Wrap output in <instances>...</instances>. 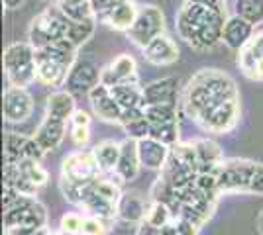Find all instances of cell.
<instances>
[{
  "instance_id": "1",
  "label": "cell",
  "mask_w": 263,
  "mask_h": 235,
  "mask_svg": "<svg viewBox=\"0 0 263 235\" xmlns=\"http://www.w3.org/2000/svg\"><path fill=\"white\" fill-rule=\"evenodd\" d=\"M228 20L226 6L185 0L175 16L177 35L197 51H210L222 44L224 24Z\"/></svg>"
},
{
  "instance_id": "2",
  "label": "cell",
  "mask_w": 263,
  "mask_h": 235,
  "mask_svg": "<svg viewBox=\"0 0 263 235\" xmlns=\"http://www.w3.org/2000/svg\"><path fill=\"white\" fill-rule=\"evenodd\" d=\"M240 98L236 80L220 69H200L183 90V110L195 122L202 112L222 102Z\"/></svg>"
},
{
  "instance_id": "3",
  "label": "cell",
  "mask_w": 263,
  "mask_h": 235,
  "mask_svg": "<svg viewBox=\"0 0 263 235\" xmlns=\"http://www.w3.org/2000/svg\"><path fill=\"white\" fill-rule=\"evenodd\" d=\"M77 47L69 39L55 45H47L35 49V63H37V82L49 89L65 87L67 77L73 65L77 63Z\"/></svg>"
},
{
  "instance_id": "4",
  "label": "cell",
  "mask_w": 263,
  "mask_h": 235,
  "mask_svg": "<svg viewBox=\"0 0 263 235\" xmlns=\"http://www.w3.org/2000/svg\"><path fill=\"white\" fill-rule=\"evenodd\" d=\"M4 73L10 87L28 89L37 80L35 47L30 41H14L4 49Z\"/></svg>"
},
{
  "instance_id": "5",
  "label": "cell",
  "mask_w": 263,
  "mask_h": 235,
  "mask_svg": "<svg viewBox=\"0 0 263 235\" xmlns=\"http://www.w3.org/2000/svg\"><path fill=\"white\" fill-rule=\"evenodd\" d=\"M69 26H71V20L53 4L51 8H45L44 12H40L30 22L28 39L35 49L55 45L67 39Z\"/></svg>"
},
{
  "instance_id": "6",
  "label": "cell",
  "mask_w": 263,
  "mask_h": 235,
  "mask_svg": "<svg viewBox=\"0 0 263 235\" xmlns=\"http://www.w3.org/2000/svg\"><path fill=\"white\" fill-rule=\"evenodd\" d=\"M255 163L248 159H224L214 168L218 194H250V182Z\"/></svg>"
},
{
  "instance_id": "7",
  "label": "cell",
  "mask_w": 263,
  "mask_h": 235,
  "mask_svg": "<svg viewBox=\"0 0 263 235\" xmlns=\"http://www.w3.org/2000/svg\"><path fill=\"white\" fill-rule=\"evenodd\" d=\"M165 34V14L155 4H142L138 16L132 24V28L126 32L128 41L136 47L143 49L147 44H152L155 37Z\"/></svg>"
},
{
  "instance_id": "8",
  "label": "cell",
  "mask_w": 263,
  "mask_h": 235,
  "mask_svg": "<svg viewBox=\"0 0 263 235\" xmlns=\"http://www.w3.org/2000/svg\"><path fill=\"white\" fill-rule=\"evenodd\" d=\"M241 118V104L240 98L236 100H228V102H222L218 106L210 108L206 112H202L198 116L195 123L202 132L206 134H230L232 130L240 123Z\"/></svg>"
},
{
  "instance_id": "9",
  "label": "cell",
  "mask_w": 263,
  "mask_h": 235,
  "mask_svg": "<svg viewBox=\"0 0 263 235\" xmlns=\"http://www.w3.org/2000/svg\"><path fill=\"white\" fill-rule=\"evenodd\" d=\"M100 170L97 159L92 151H75L67 155L61 163V179L75 182V184H90L97 179H100Z\"/></svg>"
},
{
  "instance_id": "10",
  "label": "cell",
  "mask_w": 263,
  "mask_h": 235,
  "mask_svg": "<svg viewBox=\"0 0 263 235\" xmlns=\"http://www.w3.org/2000/svg\"><path fill=\"white\" fill-rule=\"evenodd\" d=\"M102 80V69L92 59H77L65 82V90L71 94H88Z\"/></svg>"
},
{
  "instance_id": "11",
  "label": "cell",
  "mask_w": 263,
  "mask_h": 235,
  "mask_svg": "<svg viewBox=\"0 0 263 235\" xmlns=\"http://www.w3.org/2000/svg\"><path fill=\"white\" fill-rule=\"evenodd\" d=\"M88 102H90V108H92L95 116L100 118L102 122L120 123L124 110L118 104V100L114 98V94H112L108 84L99 82L95 89L88 92Z\"/></svg>"
},
{
  "instance_id": "12",
  "label": "cell",
  "mask_w": 263,
  "mask_h": 235,
  "mask_svg": "<svg viewBox=\"0 0 263 235\" xmlns=\"http://www.w3.org/2000/svg\"><path fill=\"white\" fill-rule=\"evenodd\" d=\"M2 112L4 120L10 123L26 122L33 112V98L28 92V89L20 87H8L4 92V102H2Z\"/></svg>"
},
{
  "instance_id": "13",
  "label": "cell",
  "mask_w": 263,
  "mask_h": 235,
  "mask_svg": "<svg viewBox=\"0 0 263 235\" xmlns=\"http://www.w3.org/2000/svg\"><path fill=\"white\" fill-rule=\"evenodd\" d=\"M44 149L37 141L28 135L6 132L4 134V163H20L22 159H40L44 157Z\"/></svg>"
},
{
  "instance_id": "14",
  "label": "cell",
  "mask_w": 263,
  "mask_h": 235,
  "mask_svg": "<svg viewBox=\"0 0 263 235\" xmlns=\"http://www.w3.org/2000/svg\"><path fill=\"white\" fill-rule=\"evenodd\" d=\"M108 87H116V84H126V82H140L138 77V65L136 59L128 53L118 55L108 67L102 69V80Z\"/></svg>"
},
{
  "instance_id": "15",
  "label": "cell",
  "mask_w": 263,
  "mask_h": 235,
  "mask_svg": "<svg viewBox=\"0 0 263 235\" xmlns=\"http://www.w3.org/2000/svg\"><path fill=\"white\" fill-rule=\"evenodd\" d=\"M143 59L155 67H169L179 59V47L171 35H159L142 49Z\"/></svg>"
},
{
  "instance_id": "16",
  "label": "cell",
  "mask_w": 263,
  "mask_h": 235,
  "mask_svg": "<svg viewBox=\"0 0 263 235\" xmlns=\"http://www.w3.org/2000/svg\"><path fill=\"white\" fill-rule=\"evenodd\" d=\"M138 10H140V6L136 4V0H122L116 6H112L108 12L100 14L97 20H99V24L106 26V28L114 30V32L126 34L132 28L134 20H136Z\"/></svg>"
},
{
  "instance_id": "17",
  "label": "cell",
  "mask_w": 263,
  "mask_h": 235,
  "mask_svg": "<svg viewBox=\"0 0 263 235\" xmlns=\"http://www.w3.org/2000/svg\"><path fill=\"white\" fill-rule=\"evenodd\" d=\"M145 106L154 104H179V78L163 77L155 78L143 87Z\"/></svg>"
},
{
  "instance_id": "18",
  "label": "cell",
  "mask_w": 263,
  "mask_h": 235,
  "mask_svg": "<svg viewBox=\"0 0 263 235\" xmlns=\"http://www.w3.org/2000/svg\"><path fill=\"white\" fill-rule=\"evenodd\" d=\"M67 123L65 120H57L53 116H47L42 120V123L37 125L35 134L32 135L33 139L37 141V145L44 149V153H49V151H55L57 147L63 143L67 134Z\"/></svg>"
},
{
  "instance_id": "19",
  "label": "cell",
  "mask_w": 263,
  "mask_h": 235,
  "mask_svg": "<svg viewBox=\"0 0 263 235\" xmlns=\"http://www.w3.org/2000/svg\"><path fill=\"white\" fill-rule=\"evenodd\" d=\"M140 170H142V161H140V153H138V139L126 137L122 141L120 159H118L114 175L120 182H132L138 179Z\"/></svg>"
},
{
  "instance_id": "20",
  "label": "cell",
  "mask_w": 263,
  "mask_h": 235,
  "mask_svg": "<svg viewBox=\"0 0 263 235\" xmlns=\"http://www.w3.org/2000/svg\"><path fill=\"white\" fill-rule=\"evenodd\" d=\"M253 32H255V26L248 20H243L241 16H238V14L228 16V20L224 24V32H222V44L228 49L240 51L241 47L255 35Z\"/></svg>"
},
{
  "instance_id": "21",
  "label": "cell",
  "mask_w": 263,
  "mask_h": 235,
  "mask_svg": "<svg viewBox=\"0 0 263 235\" xmlns=\"http://www.w3.org/2000/svg\"><path fill=\"white\" fill-rule=\"evenodd\" d=\"M138 153H140L142 167L152 168V170H163L171 147L161 143L155 137H143V139H138Z\"/></svg>"
},
{
  "instance_id": "22",
  "label": "cell",
  "mask_w": 263,
  "mask_h": 235,
  "mask_svg": "<svg viewBox=\"0 0 263 235\" xmlns=\"http://www.w3.org/2000/svg\"><path fill=\"white\" fill-rule=\"evenodd\" d=\"M147 213V206L136 192H122L120 200L116 204V218L126 224H142Z\"/></svg>"
},
{
  "instance_id": "23",
  "label": "cell",
  "mask_w": 263,
  "mask_h": 235,
  "mask_svg": "<svg viewBox=\"0 0 263 235\" xmlns=\"http://www.w3.org/2000/svg\"><path fill=\"white\" fill-rule=\"evenodd\" d=\"M75 110H77L75 94H71L69 90H55L47 96V102H45V114L47 116L71 122V116L75 114Z\"/></svg>"
},
{
  "instance_id": "24",
  "label": "cell",
  "mask_w": 263,
  "mask_h": 235,
  "mask_svg": "<svg viewBox=\"0 0 263 235\" xmlns=\"http://www.w3.org/2000/svg\"><path fill=\"white\" fill-rule=\"evenodd\" d=\"M114 98L118 100L122 110H142L145 108V98H143V87L140 82H126V84H116L110 87Z\"/></svg>"
},
{
  "instance_id": "25",
  "label": "cell",
  "mask_w": 263,
  "mask_h": 235,
  "mask_svg": "<svg viewBox=\"0 0 263 235\" xmlns=\"http://www.w3.org/2000/svg\"><path fill=\"white\" fill-rule=\"evenodd\" d=\"M198 157V173H212L224 161L222 149L212 139H197L193 141Z\"/></svg>"
},
{
  "instance_id": "26",
  "label": "cell",
  "mask_w": 263,
  "mask_h": 235,
  "mask_svg": "<svg viewBox=\"0 0 263 235\" xmlns=\"http://www.w3.org/2000/svg\"><path fill=\"white\" fill-rule=\"evenodd\" d=\"M118 125L124 130V134L132 137V139L149 137V132H152V123L145 118V108H142V110H126Z\"/></svg>"
},
{
  "instance_id": "27",
  "label": "cell",
  "mask_w": 263,
  "mask_h": 235,
  "mask_svg": "<svg viewBox=\"0 0 263 235\" xmlns=\"http://www.w3.org/2000/svg\"><path fill=\"white\" fill-rule=\"evenodd\" d=\"M122 141H114V139H104L99 145L92 147V155L97 159L99 167L102 173H114L118 159H120Z\"/></svg>"
},
{
  "instance_id": "28",
  "label": "cell",
  "mask_w": 263,
  "mask_h": 235,
  "mask_svg": "<svg viewBox=\"0 0 263 235\" xmlns=\"http://www.w3.org/2000/svg\"><path fill=\"white\" fill-rule=\"evenodd\" d=\"M263 59V32L255 34L248 44L238 51V67L243 73V77L252 71V67Z\"/></svg>"
},
{
  "instance_id": "29",
  "label": "cell",
  "mask_w": 263,
  "mask_h": 235,
  "mask_svg": "<svg viewBox=\"0 0 263 235\" xmlns=\"http://www.w3.org/2000/svg\"><path fill=\"white\" fill-rule=\"evenodd\" d=\"M55 6L73 22H83L88 18H97L90 0H55Z\"/></svg>"
},
{
  "instance_id": "30",
  "label": "cell",
  "mask_w": 263,
  "mask_h": 235,
  "mask_svg": "<svg viewBox=\"0 0 263 235\" xmlns=\"http://www.w3.org/2000/svg\"><path fill=\"white\" fill-rule=\"evenodd\" d=\"M97 24L99 20L97 18H88V20H83V22H73L71 20V26H69V35L67 39L75 47H83L88 39L95 35V30H97Z\"/></svg>"
},
{
  "instance_id": "31",
  "label": "cell",
  "mask_w": 263,
  "mask_h": 235,
  "mask_svg": "<svg viewBox=\"0 0 263 235\" xmlns=\"http://www.w3.org/2000/svg\"><path fill=\"white\" fill-rule=\"evenodd\" d=\"M145 118L152 125L179 122V104H154L145 106Z\"/></svg>"
},
{
  "instance_id": "32",
  "label": "cell",
  "mask_w": 263,
  "mask_h": 235,
  "mask_svg": "<svg viewBox=\"0 0 263 235\" xmlns=\"http://www.w3.org/2000/svg\"><path fill=\"white\" fill-rule=\"evenodd\" d=\"M18 168H20V173H22L26 179L32 180L37 188L45 186L47 180H49V173L42 167V161L40 159H22L18 163Z\"/></svg>"
},
{
  "instance_id": "33",
  "label": "cell",
  "mask_w": 263,
  "mask_h": 235,
  "mask_svg": "<svg viewBox=\"0 0 263 235\" xmlns=\"http://www.w3.org/2000/svg\"><path fill=\"white\" fill-rule=\"evenodd\" d=\"M236 14L257 28L263 24V0H236Z\"/></svg>"
},
{
  "instance_id": "34",
  "label": "cell",
  "mask_w": 263,
  "mask_h": 235,
  "mask_svg": "<svg viewBox=\"0 0 263 235\" xmlns=\"http://www.w3.org/2000/svg\"><path fill=\"white\" fill-rule=\"evenodd\" d=\"M173 220H175V213L171 210V206H167L163 202H154L145 213V222L155 227H163V225L171 224Z\"/></svg>"
},
{
  "instance_id": "35",
  "label": "cell",
  "mask_w": 263,
  "mask_h": 235,
  "mask_svg": "<svg viewBox=\"0 0 263 235\" xmlns=\"http://www.w3.org/2000/svg\"><path fill=\"white\" fill-rule=\"evenodd\" d=\"M116 218H100V216H87L83 222L81 235H106L110 233Z\"/></svg>"
},
{
  "instance_id": "36",
  "label": "cell",
  "mask_w": 263,
  "mask_h": 235,
  "mask_svg": "<svg viewBox=\"0 0 263 235\" xmlns=\"http://www.w3.org/2000/svg\"><path fill=\"white\" fill-rule=\"evenodd\" d=\"M149 137H155V139H159V141L165 143V145L173 147L175 143H179V122L152 125Z\"/></svg>"
},
{
  "instance_id": "37",
  "label": "cell",
  "mask_w": 263,
  "mask_h": 235,
  "mask_svg": "<svg viewBox=\"0 0 263 235\" xmlns=\"http://www.w3.org/2000/svg\"><path fill=\"white\" fill-rule=\"evenodd\" d=\"M83 222H85V218L77 212H67L63 213V218H61V231H65V233H73V235H81V229H83Z\"/></svg>"
},
{
  "instance_id": "38",
  "label": "cell",
  "mask_w": 263,
  "mask_h": 235,
  "mask_svg": "<svg viewBox=\"0 0 263 235\" xmlns=\"http://www.w3.org/2000/svg\"><path fill=\"white\" fill-rule=\"evenodd\" d=\"M71 127V139L79 147H85L90 139V125H69Z\"/></svg>"
},
{
  "instance_id": "39",
  "label": "cell",
  "mask_w": 263,
  "mask_h": 235,
  "mask_svg": "<svg viewBox=\"0 0 263 235\" xmlns=\"http://www.w3.org/2000/svg\"><path fill=\"white\" fill-rule=\"evenodd\" d=\"M250 194L263 196V163H255L252 182H250Z\"/></svg>"
},
{
  "instance_id": "40",
  "label": "cell",
  "mask_w": 263,
  "mask_h": 235,
  "mask_svg": "<svg viewBox=\"0 0 263 235\" xmlns=\"http://www.w3.org/2000/svg\"><path fill=\"white\" fill-rule=\"evenodd\" d=\"M177 222V229H179V235H197L198 227L197 224H193L191 220H185V218H175Z\"/></svg>"
},
{
  "instance_id": "41",
  "label": "cell",
  "mask_w": 263,
  "mask_h": 235,
  "mask_svg": "<svg viewBox=\"0 0 263 235\" xmlns=\"http://www.w3.org/2000/svg\"><path fill=\"white\" fill-rule=\"evenodd\" d=\"M118 2H122V0H90V4H92V10H95V16H97V18H99L100 14L108 12L112 6H116Z\"/></svg>"
},
{
  "instance_id": "42",
  "label": "cell",
  "mask_w": 263,
  "mask_h": 235,
  "mask_svg": "<svg viewBox=\"0 0 263 235\" xmlns=\"http://www.w3.org/2000/svg\"><path fill=\"white\" fill-rule=\"evenodd\" d=\"M90 122H92V118H90V114L85 112V110H75V114L71 116V122H69V125H90Z\"/></svg>"
},
{
  "instance_id": "43",
  "label": "cell",
  "mask_w": 263,
  "mask_h": 235,
  "mask_svg": "<svg viewBox=\"0 0 263 235\" xmlns=\"http://www.w3.org/2000/svg\"><path fill=\"white\" fill-rule=\"evenodd\" d=\"M136 235H163V233H161V227H155V225L147 224V222L143 220L142 224H138Z\"/></svg>"
},
{
  "instance_id": "44",
  "label": "cell",
  "mask_w": 263,
  "mask_h": 235,
  "mask_svg": "<svg viewBox=\"0 0 263 235\" xmlns=\"http://www.w3.org/2000/svg\"><path fill=\"white\" fill-rule=\"evenodd\" d=\"M2 4L6 10H20L26 4V0H2Z\"/></svg>"
},
{
  "instance_id": "45",
  "label": "cell",
  "mask_w": 263,
  "mask_h": 235,
  "mask_svg": "<svg viewBox=\"0 0 263 235\" xmlns=\"http://www.w3.org/2000/svg\"><path fill=\"white\" fill-rule=\"evenodd\" d=\"M197 2H204V4H214V6H226V0H197Z\"/></svg>"
},
{
  "instance_id": "46",
  "label": "cell",
  "mask_w": 263,
  "mask_h": 235,
  "mask_svg": "<svg viewBox=\"0 0 263 235\" xmlns=\"http://www.w3.org/2000/svg\"><path fill=\"white\" fill-rule=\"evenodd\" d=\"M257 229H259V235H263V210L257 216Z\"/></svg>"
},
{
  "instance_id": "47",
  "label": "cell",
  "mask_w": 263,
  "mask_h": 235,
  "mask_svg": "<svg viewBox=\"0 0 263 235\" xmlns=\"http://www.w3.org/2000/svg\"><path fill=\"white\" fill-rule=\"evenodd\" d=\"M59 235H73V233H65V231H61V233H59Z\"/></svg>"
}]
</instances>
